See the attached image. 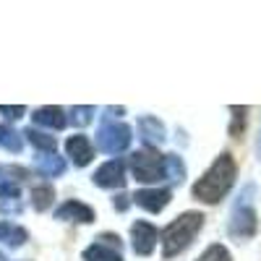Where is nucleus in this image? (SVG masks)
Masks as SVG:
<instances>
[{
    "label": "nucleus",
    "mask_w": 261,
    "mask_h": 261,
    "mask_svg": "<svg viewBox=\"0 0 261 261\" xmlns=\"http://www.w3.org/2000/svg\"><path fill=\"white\" fill-rule=\"evenodd\" d=\"M256 149H258V157H261V130H258V141H256Z\"/></svg>",
    "instance_id": "nucleus-27"
},
{
    "label": "nucleus",
    "mask_w": 261,
    "mask_h": 261,
    "mask_svg": "<svg viewBox=\"0 0 261 261\" xmlns=\"http://www.w3.org/2000/svg\"><path fill=\"white\" fill-rule=\"evenodd\" d=\"M167 172H170V180H180L186 175V167L178 154H167Z\"/></svg>",
    "instance_id": "nucleus-20"
},
{
    "label": "nucleus",
    "mask_w": 261,
    "mask_h": 261,
    "mask_svg": "<svg viewBox=\"0 0 261 261\" xmlns=\"http://www.w3.org/2000/svg\"><path fill=\"white\" fill-rule=\"evenodd\" d=\"M0 209H3V212H21V201H18V199H11V201H0Z\"/></svg>",
    "instance_id": "nucleus-24"
},
{
    "label": "nucleus",
    "mask_w": 261,
    "mask_h": 261,
    "mask_svg": "<svg viewBox=\"0 0 261 261\" xmlns=\"http://www.w3.org/2000/svg\"><path fill=\"white\" fill-rule=\"evenodd\" d=\"M134 201L146 209V212H162L167 204H170V191L167 188H141L134 193Z\"/></svg>",
    "instance_id": "nucleus-9"
},
{
    "label": "nucleus",
    "mask_w": 261,
    "mask_h": 261,
    "mask_svg": "<svg viewBox=\"0 0 261 261\" xmlns=\"http://www.w3.org/2000/svg\"><path fill=\"white\" fill-rule=\"evenodd\" d=\"M84 261H123L120 256V241L115 235L97 238V243L84 251Z\"/></svg>",
    "instance_id": "nucleus-6"
},
{
    "label": "nucleus",
    "mask_w": 261,
    "mask_h": 261,
    "mask_svg": "<svg viewBox=\"0 0 261 261\" xmlns=\"http://www.w3.org/2000/svg\"><path fill=\"white\" fill-rule=\"evenodd\" d=\"M0 146H6L8 151H18L24 149V139H21L16 130H11L8 125H0Z\"/></svg>",
    "instance_id": "nucleus-18"
},
{
    "label": "nucleus",
    "mask_w": 261,
    "mask_h": 261,
    "mask_svg": "<svg viewBox=\"0 0 261 261\" xmlns=\"http://www.w3.org/2000/svg\"><path fill=\"white\" fill-rule=\"evenodd\" d=\"M130 128L120 120H110V118H102L99 130H97V146L105 154H120L130 146Z\"/></svg>",
    "instance_id": "nucleus-5"
},
{
    "label": "nucleus",
    "mask_w": 261,
    "mask_h": 261,
    "mask_svg": "<svg viewBox=\"0 0 261 261\" xmlns=\"http://www.w3.org/2000/svg\"><path fill=\"white\" fill-rule=\"evenodd\" d=\"M256 193L253 186H246L243 193L238 196V201L232 206V214H230V235L235 241H248V238L256 232V209L251 204V196Z\"/></svg>",
    "instance_id": "nucleus-3"
},
{
    "label": "nucleus",
    "mask_w": 261,
    "mask_h": 261,
    "mask_svg": "<svg viewBox=\"0 0 261 261\" xmlns=\"http://www.w3.org/2000/svg\"><path fill=\"white\" fill-rule=\"evenodd\" d=\"M65 151H68V157L73 160L76 167H86L94 157V149H92L89 139L81 136V134H76V136H71L68 141H65Z\"/></svg>",
    "instance_id": "nucleus-10"
},
{
    "label": "nucleus",
    "mask_w": 261,
    "mask_h": 261,
    "mask_svg": "<svg viewBox=\"0 0 261 261\" xmlns=\"http://www.w3.org/2000/svg\"><path fill=\"white\" fill-rule=\"evenodd\" d=\"M34 165H37V170L42 172V175H47V178H55V175H63V172H65V162H63V157H58V154L37 157Z\"/></svg>",
    "instance_id": "nucleus-15"
},
{
    "label": "nucleus",
    "mask_w": 261,
    "mask_h": 261,
    "mask_svg": "<svg viewBox=\"0 0 261 261\" xmlns=\"http://www.w3.org/2000/svg\"><path fill=\"white\" fill-rule=\"evenodd\" d=\"M235 178H238V165L225 151V154L217 157L212 162V167L193 183V199H199L204 204H220L230 193Z\"/></svg>",
    "instance_id": "nucleus-1"
},
{
    "label": "nucleus",
    "mask_w": 261,
    "mask_h": 261,
    "mask_svg": "<svg viewBox=\"0 0 261 261\" xmlns=\"http://www.w3.org/2000/svg\"><path fill=\"white\" fill-rule=\"evenodd\" d=\"M34 123L37 125H47V128H65V123H68V118H65V113L60 110V107L55 105H47V107H39V110L34 113Z\"/></svg>",
    "instance_id": "nucleus-13"
},
{
    "label": "nucleus",
    "mask_w": 261,
    "mask_h": 261,
    "mask_svg": "<svg viewBox=\"0 0 261 261\" xmlns=\"http://www.w3.org/2000/svg\"><path fill=\"white\" fill-rule=\"evenodd\" d=\"M55 220H68V222H94V209L92 206H86L81 201H65L63 206H58L55 212Z\"/></svg>",
    "instance_id": "nucleus-11"
},
{
    "label": "nucleus",
    "mask_w": 261,
    "mask_h": 261,
    "mask_svg": "<svg viewBox=\"0 0 261 261\" xmlns=\"http://www.w3.org/2000/svg\"><path fill=\"white\" fill-rule=\"evenodd\" d=\"M24 136H27V141H29L34 149H42V151H47V154H55L58 141H55L53 136L42 134V130H37V128H27V130H24Z\"/></svg>",
    "instance_id": "nucleus-16"
},
{
    "label": "nucleus",
    "mask_w": 261,
    "mask_h": 261,
    "mask_svg": "<svg viewBox=\"0 0 261 261\" xmlns=\"http://www.w3.org/2000/svg\"><path fill=\"white\" fill-rule=\"evenodd\" d=\"M196 261H232V256H230V251H227L225 246L214 243V246H209Z\"/></svg>",
    "instance_id": "nucleus-19"
},
{
    "label": "nucleus",
    "mask_w": 261,
    "mask_h": 261,
    "mask_svg": "<svg viewBox=\"0 0 261 261\" xmlns=\"http://www.w3.org/2000/svg\"><path fill=\"white\" fill-rule=\"evenodd\" d=\"M139 134H141V141L146 146H157V144L165 141V125L154 115H144L139 120Z\"/></svg>",
    "instance_id": "nucleus-12"
},
{
    "label": "nucleus",
    "mask_w": 261,
    "mask_h": 261,
    "mask_svg": "<svg viewBox=\"0 0 261 261\" xmlns=\"http://www.w3.org/2000/svg\"><path fill=\"white\" fill-rule=\"evenodd\" d=\"M232 123H230V134L232 136H241L243 130V123H246V107H232Z\"/></svg>",
    "instance_id": "nucleus-21"
},
{
    "label": "nucleus",
    "mask_w": 261,
    "mask_h": 261,
    "mask_svg": "<svg viewBox=\"0 0 261 261\" xmlns=\"http://www.w3.org/2000/svg\"><path fill=\"white\" fill-rule=\"evenodd\" d=\"M115 209H128V201H125V196H115Z\"/></svg>",
    "instance_id": "nucleus-25"
},
{
    "label": "nucleus",
    "mask_w": 261,
    "mask_h": 261,
    "mask_svg": "<svg viewBox=\"0 0 261 261\" xmlns=\"http://www.w3.org/2000/svg\"><path fill=\"white\" fill-rule=\"evenodd\" d=\"M130 172L139 183H160L162 178H170L167 172V157L157 154V151H136L130 157Z\"/></svg>",
    "instance_id": "nucleus-4"
},
{
    "label": "nucleus",
    "mask_w": 261,
    "mask_h": 261,
    "mask_svg": "<svg viewBox=\"0 0 261 261\" xmlns=\"http://www.w3.org/2000/svg\"><path fill=\"white\" fill-rule=\"evenodd\" d=\"M94 186L99 188H123L125 183V162L123 160H110L94 172Z\"/></svg>",
    "instance_id": "nucleus-8"
},
{
    "label": "nucleus",
    "mask_w": 261,
    "mask_h": 261,
    "mask_svg": "<svg viewBox=\"0 0 261 261\" xmlns=\"http://www.w3.org/2000/svg\"><path fill=\"white\" fill-rule=\"evenodd\" d=\"M204 225V214L201 212H186L180 217H175L165 230H162V256L172 258L180 251H186L191 246V241L199 235Z\"/></svg>",
    "instance_id": "nucleus-2"
},
{
    "label": "nucleus",
    "mask_w": 261,
    "mask_h": 261,
    "mask_svg": "<svg viewBox=\"0 0 261 261\" xmlns=\"http://www.w3.org/2000/svg\"><path fill=\"white\" fill-rule=\"evenodd\" d=\"M11 172H13V170H6V167H0V183H3V180H8V175H11Z\"/></svg>",
    "instance_id": "nucleus-26"
},
{
    "label": "nucleus",
    "mask_w": 261,
    "mask_h": 261,
    "mask_svg": "<svg viewBox=\"0 0 261 261\" xmlns=\"http://www.w3.org/2000/svg\"><path fill=\"white\" fill-rule=\"evenodd\" d=\"M160 241V232L154 225H149V222H136L134 227H130V243H134V251L139 256H149L151 251H154Z\"/></svg>",
    "instance_id": "nucleus-7"
},
{
    "label": "nucleus",
    "mask_w": 261,
    "mask_h": 261,
    "mask_svg": "<svg viewBox=\"0 0 261 261\" xmlns=\"http://www.w3.org/2000/svg\"><path fill=\"white\" fill-rule=\"evenodd\" d=\"M0 113H3L6 118H11V120H18L21 115L27 113V107H21V105H16V107H11V105H0Z\"/></svg>",
    "instance_id": "nucleus-23"
},
{
    "label": "nucleus",
    "mask_w": 261,
    "mask_h": 261,
    "mask_svg": "<svg viewBox=\"0 0 261 261\" xmlns=\"http://www.w3.org/2000/svg\"><path fill=\"white\" fill-rule=\"evenodd\" d=\"M94 115V107H73V123L76 125H86Z\"/></svg>",
    "instance_id": "nucleus-22"
},
{
    "label": "nucleus",
    "mask_w": 261,
    "mask_h": 261,
    "mask_svg": "<svg viewBox=\"0 0 261 261\" xmlns=\"http://www.w3.org/2000/svg\"><path fill=\"white\" fill-rule=\"evenodd\" d=\"M53 199H55V191H53L50 183H37L32 188V204H34L37 212H45L53 204Z\"/></svg>",
    "instance_id": "nucleus-17"
},
{
    "label": "nucleus",
    "mask_w": 261,
    "mask_h": 261,
    "mask_svg": "<svg viewBox=\"0 0 261 261\" xmlns=\"http://www.w3.org/2000/svg\"><path fill=\"white\" fill-rule=\"evenodd\" d=\"M29 232L21 227V225H13V222H0V243L8 246V248H18L27 243Z\"/></svg>",
    "instance_id": "nucleus-14"
}]
</instances>
